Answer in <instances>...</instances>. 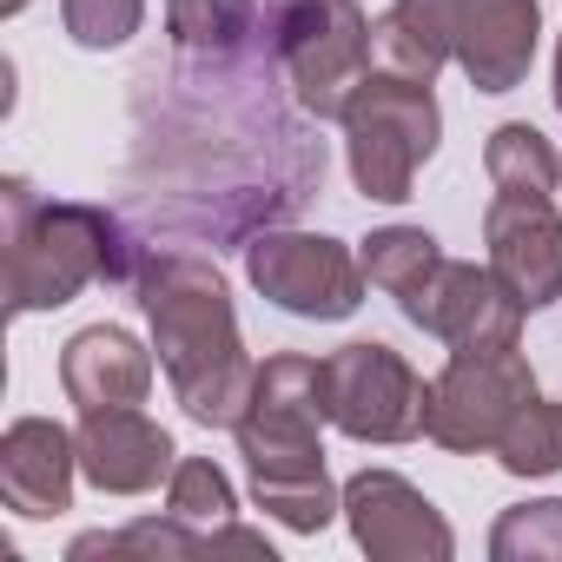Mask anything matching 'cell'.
<instances>
[{
  "label": "cell",
  "instance_id": "2e32d148",
  "mask_svg": "<svg viewBox=\"0 0 562 562\" xmlns=\"http://www.w3.org/2000/svg\"><path fill=\"white\" fill-rule=\"evenodd\" d=\"M371 54L384 74L437 80V67L457 60V0H391L371 21Z\"/></svg>",
  "mask_w": 562,
  "mask_h": 562
},
{
  "label": "cell",
  "instance_id": "8992f818",
  "mask_svg": "<svg viewBox=\"0 0 562 562\" xmlns=\"http://www.w3.org/2000/svg\"><path fill=\"white\" fill-rule=\"evenodd\" d=\"M529 397H536V371L516 345L509 351H450V364L430 378L424 437L457 457H483V450H496V437L509 430V417Z\"/></svg>",
  "mask_w": 562,
  "mask_h": 562
},
{
  "label": "cell",
  "instance_id": "4fadbf2b",
  "mask_svg": "<svg viewBox=\"0 0 562 562\" xmlns=\"http://www.w3.org/2000/svg\"><path fill=\"white\" fill-rule=\"evenodd\" d=\"M542 34L536 0H457V67L476 93H516Z\"/></svg>",
  "mask_w": 562,
  "mask_h": 562
},
{
  "label": "cell",
  "instance_id": "5b68a950",
  "mask_svg": "<svg viewBox=\"0 0 562 562\" xmlns=\"http://www.w3.org/2000/svg\"><path fill=\"white\" fill-rule=\"evenodd\" d=\"M271 60L285 67L312 120H345V100L371 74V21L358 0H285L271 8Z\"/></svg>",
  "mask_w": 562,
  "mask_h": 562
},
{
  "label": "cell",
  "instance_id": "e0dca14e",
  "mask_svg": "<svg viewBox=\"0 0 562 562\" xmlns=\"http://www.w3.org/2000/svg\"><path fill=\"white\" fill-rule=\"evenodd\" d=\"M166 27L172 47L192 60H245L258 41V0H166Z\"/></svg>",
  "mask_w": 562,
  "mask_h": 562
},
{
  "label": "cell",
  "instance_id": "4316f807",
  "mask_svg": "<svg viewBox=\"0 0 562 562\" xmlns=\"http://www.w3.org/2000/svg\"><path fill=\"white\" fill-rule=\"evenodd\" d=\"M27 8V0H0V14H21Z\"/></svg>",
  "mask_w": 562,
  "mask_h": 562
},
{
  "label": "cell",
  "instance_id": "7a4b0ae2",
  "mask_svg": "<svg viewBox=\"0 0 562 562\" xmlns=\"http://www.w3.org/2000/svg\"><path fill=\"white\" fill-rule=\"evenodd\" d=\"M8 205V312H54L74 305L93 278H133V245L106 205H74V199H41L27 179L0 186Z\"/></svg>",
  "mask_w": 562,
  "mask_h": 562
},
{
  "label": "cell",
  "instance_id": "603a6c76",
  "mask_svg": "<svg viewBox=\"0 0 562 562\" xmlns=\"http://www.w3.org/2000/svg\"><path fill=\"white\" fill-rule=\"evenodd\" d=\"M251 496H258V509H265V516H278V522H285V529H299V536L325 529V522L345 509V490H331V476H299V483H251Z\"/></svg>",
  "mask_w": 562,
  "mask_h": 562
},
{
  "label": "cell",
  "instance_id": "9c48e42d",
  "mask_svg": "<svg viewBox=\"0 0 562 562\" xmlns=\"http://www.w3.org/2000/svg\"><path fill=\"white\" fill-rule=\"evenodd\" d=\"M404 318L450 351H509L522 331V299L503 285L490 265H457L443 258L424 285L404 299Z\"/></svg>",
  "mask_w": 562,
  "mask_h": 562
},
{
  "label": "cell",
  "instance_id": "9a60e30c",
  "mask_svg": "<svg viewBox=\"0 0 562 562\" xmlns=\"http://www.w3.org/2000/svg\"><path fill=\"white\" fill-rule=\"evenodd\" d=\"M60 384L80 411H113V404H146L153 391V351L120 331V325H87L60 351Z\"/></svg>",
  "mask_w": 562,
  "mask_h": 562
},
{
  "label": "cell",
  "instance_id": "d6986e66",
  "mask_svg": "<svg viewBox=\"0 0 562 562\" xmlns=\"http://www.w3.org/2000/svg\"><path fill=\"white\" fill-rule=\"evenodd\" d=\"M437 265H443V251H437V238L424 225H384V232L364 238V278L378 292H391L397 305L424 285Z\"/></svg>",
  "mask_w": 562,
  "mask_h": 562
},
{
  "label": "cell",
  "instance_id": "ba28073f",
  "mask_svg": "<svg viewBox=\"0 0 562 562\" xmlns=\"http://www.w3.org/2000/svg\"><path fill=\"white\" fill-rule=\"evenodd\" d=\"M245 278L292 318L338 325L364 305V258L325 232H258L245 245Z\"/></svg>",
  "mask_w": 562,
  "mask_h": 562
},
{
  "label": "cell",
  "instance_id": "ffe728a7",
  "mask_svg": "<svg viewBox=\"0 0 562 562\" xmlns=\"http://www.w3.org/2000/svg\"><path fill=\"white\" fill-rule=\"evenodd\" d=\"M509 476H555L562 470V404H549L542 391L509 417V430L490 450Z\"/></svg>",
  "mask_w": 562,
  "mask_h": 562
},
{
  "label": "cell",
  "instance_id": "83f0119b",
  "mask_svg": "<svg viewBox=\"0 0 562 562\" xmlns=\"http://www.w3.org/2000/svg\"><path fill=\"white\" fill-rule=\"evenodd\" d=\"M271 8H285V0H271Z\"/></svg>",
  "mask_w": 562,
  "mask_h": 562
},
{
  "label": "cell",
  "instance_id": "30bf717a",
  "mask_svg": "<svg viewBox=\"0 0 562 562\" xmlns=\"http://www.w3.org/2000/svg\"><path fill=\"white\" fill-rule=\"evenodd\" d=\"M345 522L371 562H450L457 555L443 509L397 470H358L345 483Z\"/></svg>",
  "mask_w": 562,
  "mask_h": 562
},
{
  "label": "cell",
  "instance_id": "7402d4cb",
  "mask_svg": "<svg viewBox=\"0 0 562 562\" xmlns=\"http://www.w3.org/2000/svg\"><path fill=\"white\" fill-rule=\"evenodd\" d=\"M490 555L496 562H562V496L503 509L490 529Z\"/></svg>",
  "mask_w": 562,
  "mask_h": 562
},
{
  "label": "cell",
  "instance_id": "44dd1931",
  "mask_svg": "<svg viewBox=\"0 0 562 562\" xmlns=\"http://www.w3.org/2000/svg\"><path fill=\"white\" fill-rule=\"evenodd\" d=\"M74 562H93V555H146V562H179V555H205V536H192L186 516L166 509V522H126V529H93L67 549Z\"/></svg>",
  "mask_w": 562,
  "mask_h": 562
},
{
  "label": "cell",
  "instance_id": "6da1fadb",
  "mask_svg": "<svg viewBox=\"0 0 562 562\" xmlns=\"http://www.w3.org/2000/svg\"><path fill=\"white\" fill-rule=\"evenodd\" d=\"M133 292H139V312L153 325V351H159L166 384L186 404V417L212 424V430H238L251 384H258V364L245 358L238 312H232L218 265H205L192 251H146L133 271Z\"/></svg>",
  "mask_w": 562,
  "mask_h": 562
},
{
  "label": "cell",
  "instance_id": "7c38bea8",
  "mask_svg": "<svg viewBox=\"0 0 562 562\" xmlns=\"http://www.w3.org/2000/svg\"><path fill=\"white\" fill-rule=\"evenodd\" d=\"M80 470L106 496H146L159 490V476L179 470V457L172 437L139 404H113V411H80Z\"/></svg>",
  "mask_w": 562,
  "mask_h": 562
},
{
  "label": "cell",
  "instance_id": "ac0fdd59",
  "mask_svg": "<svg viewBox=\"0 0 562 562\" xmlns=\"http://www.w3.org/2000/svg\"><path fill=\"white\" fill-rule=\"evenodd\" d=\"M483 172H490L496 192H555L562 159H555V146H549L529 120H509V126H496L490 146H483Z\"/></svg>",
  "mask_w": 562,
  "mask_h": 562
},
{
  "label": "cell",
  "instance_id": "3957f363",
  "mask_svg": "<svg viewBox=\"0 0 562 562\" xmlns=\"http://www.w3.org/2000/svg\"><path fill=\"white\" fill-rule=\"evenodd\" d=\"M443 139V113L430 80L411 74H364L358 93L345 100V159H351V186L364 199H411L417 166L437 153Z\"/></svg>",
  "mask_w": 562,
  "mask_h": 562
},
{
  "label": "cell",
  "instance_id": "5bb4252c",
  "mask_svg": "<svg viewBox=\"0 0 562 562\" xmlns=\"http://www.w3.org/2000/svg\"><path fill=\"white\" fill-rule=\"evenodd\" d=\"M74 470H80V437H67L54 417H21L0 437V496L14 516L74 509Z\"/></svg>",
  "mask_w": 562,
  "mask_h": 562
},
{
  "label": "cell",
  "instance_id": "8fae6325",
  "mask_svg": "<svg viewBox=\"0 0 562 562\" xmlns=\"http://www.w3.org/2000/svg\"><path fill=\"white\" fill-rule=\"evenodd\" d=\"M490 271L522 299V312H542L562 299V212L549 192H496L483 212Z\"/></svg>",
  "mask_w": 562,
  "mask_h": 562
},
{
  "label": "cell",
  "instance_id": "52a82bcc",
  "mask_svg": "<svg viewBox=\"0 0 562 562\" xmlns=\"http://www.w3.org/2000/svg\"><path fill=\"white\" fill-rule=\"evenodd\" d=\"M430 384L391 345H345L325 358V417L358 443H411L424 437Z\"/></svg>",
  "mask_w": 562,
  "mask_h": 562
},
{
  "label": "cell",
  "instance_id": "484cf974",
  "mask_svg": "<svg viewBox=\"0 0 562 562\" xmlns=\"http://www.w3.org/2000/svg\"><path fill=\"white\" fill-rule=\"evenodd\" d=\"M555 113H562V41H555Z\"/></svg>",
  "mask_w": 562,
  "mask_h": 562
},
{
  "label": "cell",
  "instance_id": "cb8c5ba5",
  "mask_svg": "<svg viewBox=\"0 0 562 562\" xmlns=\"http://www.w3.org/2000/svg\"><path fill=\"white\" fill-rule=\"evenodd\" d=\"M166 509L186 516V522H232L238 496H232V483H225V470L212 457H186L166 476Z\"/></svg>",
  "mask_w": 562,
  "mask_h": 562
},
{
  "label": "cell",
  "instance_id": "277c9868",
  "mask_svg": "<svg viewBox=\"0 0 562 562\" xmlns=\"http://www.w3.org/2000/svg\"><path fill=\"white\" fill-rule=\"evenodd\" d=\"M325 358L278 351L258 364L251 404L238 417V457L251 483H299L325 476Z\"/></svg>",
  "mask_w": 562,
  "mask_h": 562
},
{
  "label": "cell",
  "instance_id": "d4e9b609",
  "mask_svg": "<svg viewBox=\"0 0 562 562\" xmlns=\"http://www.w3.org/2000/svg\"><path fill=\"white\" fill-rule=\"evenodd\" d=\"M60 21L80 47L106 54V47H126L146 21V0H60Z\"/></svg>",
  "mask_w": 562,
  "mask_h": 562
}]
</instances>
